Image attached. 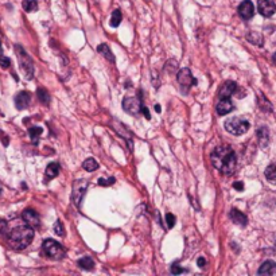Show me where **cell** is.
<instances>
[{
  "label": "cell",
  "mask_w": 276,
  "mask_h": 276,
  "mask_svg": "<svg viewBox=\"0 0 276 276\" xmlns=\"http://www.w3.org/2000/svg\"><path fill=\"white\" fill-rule=\"evenodd\" d=\"M211 163L224 175H232L236 170V154L229 146H220L211 152Z\"/></svg>",
  "instance_id": "6da1fadb"
},
{
  "label": "cell",
  "mask_w": 276,
  "mask_h": 276,
  "mask_svg": "<svg viewBox=\"0 0 276 276\" xmlns=\"http://www.w3.org/2000/svg\"><path fill=\"white\" fill-rule=\"evenodd\" d=\"M34 238V228L30 225H21L9 233V244L11 248L22 250L30 245Z\"/></svg>",
  "instance_id": "7a4b0ae2"
},
{
  "label": "cell",
  "mask_w": 276,
  "mask_h": 276,
  "mask_svg": "<svg viewBox=\"0 0 276 276\" xmlns=\"http://www.w3.org/2000/svg\"><path fill=\"white\" fill-rule=\"evenodd\" d=\"M225 130L232 135H244L249 130V121L240 117H230L225 121Z\"/></svg>",
  "instance_id": "3957f363"
},
{
  "label": "cell",
  "mask_w": 276,
  "mask_h": 276,
  "mask_svg": "<svg viewBox=\"0 0 276 276\" xmlns=\"http://www.w3.org/2000/svg\"><path fill=\"white\" fill-rule=\"evenodd\" d=\"M42 249L45 253L48 254V257L53 260H61L65 257V249L61 246L60 242H57L56 240H52V238L45 240L42 244Z\"/></svg>",
  "instance_id": "277c9868"
},
{
  "label": "cell",
  "mask_w": 276,
  "mask_h": 276,
  "mask_svg": "<svg viewBox=\"0 0 276 276\" xmlns=\"http://www.w3.org/2000/svg\"><path fill=\"white\" fill-rule=\"evenodd\" d=\"M15 49H17L18 58H19V64H21L23 73H25L26 78H33L34 77V65H33V61H31L30 56L18 45L15 46Z\"/></svg>",
  "instance_id": "5b68a950"
},
{
  "label": "cell",
  "mask_w": 276,
  "mask_h": 276,
  "mask_svg": "<svg viewBox=\"0 0 276 276\" xmlns=\"http://www.w3.org/2000/svg\"><path fill=\"white\" fill-rule=\"evenodd\" d=\"M88 187V181L87 179H77V181L73 183V191H72V199L76 206H80L84 195H85V191H87Z\"/></svg>",
  "instance_id": "8992f818"
},
{
  "label": "cell",
  "mask_w": 276,
  "mask_h": 276,
  "mask_svg": "<svg viewBox=\"0 0 276 276\" xmlns=\"http://www.w3.org/2000/svg\"><path fill=\"white\" fill-rule=\"evenodd\" d=\"M142 101L135 97H125L123 100V109L132 116H138L142 112Z\"/></svg>",
  "instance_id": "52a82bcc"
},
{
  "label": "cell",
  "mask_w": 276,
  "mask_h": 276,
  "mask_svg": "<svg viewBox=\"0 0 276 276\" xmlns=\"http://www.w3.org/2000/svg\"><path fill=\"white\" fill-rule=\"evenodd\" d=\"M178 82L179 85L185 92L189 91V88H191V85H197V80L193 77V74L189 69H182L179 70L178 73Z\"/></svg>",
  "instance_id": "ba28073f"
},
{
  "label": "cell",
  "mask_w": 276,
  "mask_h": 276,
  "mask_svg": "<svg viewBox=\"0 0 276 276\" xmlns=\"http://www.w3.org/2000/svg\"><path fill=\"white\" fill-rule=\"evenodd\" d=\"M259 13L265 18L272 17L276 13V5L273 0H257Z\"/></svg>",
  "instance_id": "9c48e42d"
},
{
  "label": "cell",
  "mask_w": 276,
  "mask_h": 276,
  "mask_svg": "<svg viewBox=\"0 0 276 276\" xmlns=\"http://www.w3.org/2000/svg\"><path fill=\"white\" fill-rule=\"evenodd\" d=\"M23 220L25 222H27V225H30L33 228H39V225H41V218H39V214L34 209H26V210L23 211Z\"/></svg>",
  "instance_id": "30bf717a"
},
{
  "label": "cell",
  "mask_w": 276,
  "mask_h": 276,
  "mask_svg": "<svg viewBox=\"0 0 276 276\" xmlns=\"http://www.w3.org/2000/svg\"><path fill=\"white\" fill-rule=\"evenodd\" d=\"M238 14L242 19L245 21H249L250 18H253L254 15V7L253 3L250 0H244L241 5L238 6Z\"/></svg>",
  "instance_id": "8fae6325"
},
{
  "label": "cell",
  "mask_w": 276,
  "mask_h": 276,
  "mask_svg": "<svg viewBox=\"0 0 276 276\" xmlns=\"http://www.w3.org/2000/svg\"><path fill=\"white\" fill-rule=\"evenodd\" d=\"M31 96L29 92H19L17 96H15V107H17L19 111L22 109H26L29 105H30Z\"/></svg>",
  "instance_id": "7c38bea8"
},
{
  "label": "cell",
  "mask_w": 276,
  "mask_h": 276,
  "mask_svg": "<svg viewBox=\"0 0 276 276\" xmlns=\"http://www.w3.org/2000/svg\"><path fill=\"white\" fill-rule=\"evenodd\" d=\"M237 91V85H236V82L233 81H228L225 82L222 88L220 89V99H230V96L234 95Z\"/></svg>",
  "instance_id": "4fadbf2b"
},
{
  "label": "cell",
  "mask_w": 276,
  "mask_h": 276,
  "mask_svg": "<svg viewBox=\"0 0 276 276\" xmlns=\"http://www.w3.org/2000/svg\"><path fill=\"white\" fill-rule=\"evenodd\" d=\"M229 217H230V220H232L234 224L241 225V226H245L246 222H248V218H246L245 214L241 213L240 210H237V209H232L230 213H229Z\"/></svg>",
  "instance_id": "5bb4252c"
},
{
  "label": "cell",
  "mask_w": 276,
  "mask_h": 276,
  "mask_svg": "<svg viewBox=\"0 0 276 276\" xmlns=\"http://www.w3.org/2000/svg\"><path fill=\"white\" fill-rule=\"evenodd\" d=\"M233 103L230 101V99H221L220 103L217 104V113L218 115H226V113L232 112L233 111Z\"/></svg>",
  "instance_id": "9a60e30c"
},
{
  "label": "cell",
  "mask_w": 276,
  "mask_h": 276,
  "mask_svg": "<svg viewBox=\"0 0 276 276\" xmlns=\"http://www.w3.org/2000/svg\"><path fill=\"white\" fill-rule=\"evenodd\" d=\"M259 275H275L276 273V263L272 260H267L261 264V267L257 271Z\"/></svg>",
  "instance_id": "2e32d148"
},
{
  "label": "cell",
  "mask_w": 276,
  "mask_h": 276,
  "mask_svg": "<svg viewBox=\"0 0 276 276\" xmlns=\"http://www.w3.org/2000/svg\"><path fill=\"white\" fill-rule=\"evenodd\" d=\"M97 52L100 53V54H103L105 58L108 61H111V62H115V56L112 54V52L109 50L108 48V45H105V44H101L99 45V48H97Z\"/></svg>",
  "instance_id": "e0dca14e"
},
{
  "label": "cell",
  "mask_w": 276,
  "mask_h": 276,
  "mask_svg": "<svg viewBox=\"0 0 276 276\" xmlns=\"http://www.w3.org/2000/svg\"><path fill=\"white\" fill-rule=\"evenodd\" d=\"M58 174H60V164L56 163V162L49 164L48 168H46V177L49 179H52V178H56Z\"/></svg>",
  "instance_id": "ac0fdd59"
},
{
  "label": "cell",
  "mask_w": 276,
  "mask_h": 276,
  "mask_svg": "<svg viewBox=\"0 0 276 276\" xmlns=\"http://www.w3.org/2000/svg\"><path fill=\"white\" fill-rule=\"evenodd\" d=\"M78 265L82 268V269H87V271H91L95 267V261L92 260V257L89 256H85V257H82V259L78 260Z\"/></svg>",
  "instance_id": "d6986e66"
},
{
  "label": "cell",
  "mask_w": 276,
  "mask_h": 276,
  "mask_svg": "<svg viewBox=\"0 0 276 276\" xmlns=\"http://www.w3.org/2000/svg\"><path fill=\"white\" fill-rule=\"evenodd\" d=\"M265 178H267L269 183L276 185V164L268 166L267 170H265Z\"/></svg>",
  "instance_id": "ffe728a7"
},
{
  "label": "cell",
  "mask_w": 276,
  "mask_h": 276,
  "mask_svg": "<svg viewBox=\"0 0 276 276\" xmlns=\"http://www.w3.org/2000/svg\"><path fill=\"white\" fill-rule=\"evenodd\" d=\"M22 7L26 13H34L38 10V3L37 0H25L22 3Z\"/></svg>",
  "instance_id": "44dd1931"
},
{
  "label": "cell",
  "mask_w": 276,
  "mask_h": 276,
  "mask_svg": "<svg viewBox=\"0 0 276 276\" xmlns=\"http://www.w3.org/2000/svg\"><path fill=\"white\" fill-rule=\"evenodd\" d=\"M37 95H38L39 101L44 104V105H49V104H50V95H49L46 89L39 88L38 91H37Z\"/></svg>",
  "instance_id": "7402d4cb"
},
{
  "label": "cell",
  "mask_w": 276,
  "mask_h": 276,
  "mask_svg": "<svg viewBox=\"0 0 276 276\" xmlns=\"http://www.w3.org/2000/svg\"><path fill=\"white\" fill-rule=\"evenodd\" d=\"M82 167L85 168L88 173H92V171H96V170L99 168V163H97L93 158H88V159L84 162V164H82Z\"/></svg>",
  "instance_id": "603a6c76"
},
{
  "label": "cell",
  "mask_w": 276,
  "mask_h": 276,
  "mask_svg": "<svg viewBox=\"0 0 276 276\" xmlns=\"http://www.w3.org/2000/svg\"><path fill=\"white\" fill-rule=\"evenodd\" d=\"M121 19H123V15H121L120 10H115L112 14V18H111V22L109 25L112 27H117L121 23Z\"/></svg>",
  "instance_id": "cb8c5ba5"
},
{
  "label": "cell",
  "mask_w": 276,
  "mask_h": 276,
  "mask_svg": "<svg viewBox=\"0 0 276 276\" xmlns=\"http://www.w3.org/2000/svg\"><path fill=\"white\" fill-rule=\"evenodd\" d=\"M29 135H30L33 143L37 144V143H38L39 136L42 135V128H39V127H31L30 130H29Z\"/></svg>",
  "instance_id": "d4e9b609"
},
{
  "label": "cell",
  "mask_w": 276,
  "mask_h": 276,
  "mask_svg": "<svg viewBox=\"0 0 276 276\" xmlns=\"http://www.w3.org/2000/svg\"><path fill=\"white\" fill-rule=\"evenodd\" d=\"M257 135H259V142L261 144V147H265L268 143V131L267 128H260L257 131Z\"/></svg>",
  "instance_id": "484cf974"
},
{
  "label": "cell",
  "mask_w": 276,
  "mask_h": 276,
  "mask_svg": "<svg viewBox=\"0 0 276 276\" xmlns=\"http://www.w3.org/2000/svg\"><path fill=\"white\" fill-rule=\"evenodd\" d=\"M54 233L57 236H65V228L60 220L56 221V224H54Z\"/></svg>",
  "instance_id": "4316f807"
},
{
  "label": "cell",
  "mask_w": 276,
  "mask_h": 276,
  "mask_svg": "<svg viewBox=\"0 0 276 276\" xmlns=\"http://www.w3.org/2000/svg\"><path fill=\"white\" fill-rule=\"evenodd\" d=\"M248 41L249 42H252V44H256V45H263V38L260 37L259 34H254V33H252V34L248 35Z\"/></svg>",
  "instance_id": "83f0119b"
},
{
  "label": "cell",
  "mask_w": 276,
  "mask_h": 276,
  "mask_svg": "<svg viewBox=\"0 0 276 276\" xmlns=\"http://www.w3.org/2000/svg\"><path fill=\"white\" fill-rule=\"evenodd\" d=\"M175 216L174 214H171V213H167L166 214V222H167V226L170 229L174 228V225H175Z\"/></svg>",
  "instance_id": "f1b7e54d"
},
{
  "label": "cell",
  "mask_w": 276,
  "mask_h": 276,
  "mask_svg": "<svg viewBox=\"0 0 276 276\" xmlns=\"http://www.w3.org/2000/svg\"><path fill=\"white\" fill-rule=\"evenodd\" d=\"M115 181H116V179H115V178H100L99 179V183L101 186H111V185H113V183H115Z\"/></svg>",
  "instance_id": "f546056e"
},
{
  "label": "cell",
  "mask_w": 276,
  "mask_h": 276,
  "mask_svg": "<svg viewBox=\"0 0 276 276\" xmlns=\"http://www.w3.org/2000/svg\"><path fill=\"white\" fill-rule=\"evenodd\" d=\"M10 65H11V61H10L9 57L0 56V66H2L3 69H7V68H10Z\"/></svg>",
  "instance_id": "4dcf8cb0"
},
{
  "label": "cell",
  "mask_w": 276,
  "mask_h": 276,
  "mask_svg": "<svg viewBox=\"0 0 276 276\" xmlns=\"http://www.w3.org/2000/svg\"><path fill=\"white\" fill-rule=\"evenodd\" d=\"M182 272H185V269H183L178 263H174L173 267H171V273H173V275H179Z\"/></svg>",
  "instance_id": "1f68e13d"
},
{
  "label": "cell",
  "mask_w": 276,
  "mask_h": 276,
  "mask_svg": "<svg viewBox=\"0 0 276 276\" xmlns=\"http://www.w3.org/2000/svg\"><path fill=\"white\" fill-rule=\"evenodd\" d=\"M9 232V225L5 220H0V236H5Z\"/></svg>",
  "instance_id": "d6a6232c"
},
{
  "label": "cell",
  "mask_w": 276,
  "mask_h": 276,
  "mask_svg": "<svg viewBox=\"0 0 276 276\" xmlns=\"http://www.w3.org/2000/svg\"><path fill=\"white\" fill-rule=\"evenodd\" d=\"M142 112H143V115H144V117H146L147 120H150V119H151L150 111H148V108H147V107H144V105L142 107Z\"/></svg>",
  "instance_id": "836d02e7"
},
{
  "label": "cell",
  "mask_w": 276,
  "mask_h": 276,
  "mask_svg": "<svg viewBox=\"0 0 276 276\" xmlns=\"http://www.w3.org/2000/svg\"><path fill=\"white\" fill-rule=\"evenodd\" d=\"M233 187L236 190H238V191H241V190L244 189V185H242V182H234V183H233Z\"/></svg>",
  "instance_id": "e575fe53"
},
{
  "label": "cell",
  "mask_w": 276,
  "mask_h": 276,
  "mask_svg": "<svg viewBox=\"0 0 276 276\" xmlns=\"http://www.w3.org/2000/svg\"><path fill=\"white\" fill-rule=\"evenodd\" d=\"M197 264H198V267H205V264H206V260L203 259V257H198V260H197Z\"/></svg>",
  "instance_id": "d590c367"
},
{
  "label": "cell",
  "mask_w": 276,
  "mask_h": 276,
  "mask_svg": "<svg viewBox=\"0 0 276 276\" xmlns=\"http://www.w3.org/2000/svg\"><path fill=\"white\" fill-rule=\"evenodd\" d=\"M155 111H156V112H160V111H162L160 105H155Z\"/></svg>",
  "instance_id": "8d00e7d4"
},
{
  "label": "cell",
  "mask_w": 276,
  "mask_h": 276,
  "mask_svg": "<svg viewBox=\"0 0 276 276\" xmlns=\"http://www.w3.org/2000/svg\"><path fill=\"white\" fill-rule=\"evenodd\" d=\"M273 61H275V62H276V53H275V54H273Z\"/></svg>",
  "instance_id": "74e56055"
},
{
  "label": "cell",
  "mask_w": 276,
  "mask_h": 276,
  "mask_svg": "<svg viewBox=\"0 0 276 276\" xmlns=\"http://www.w3.org/2000/svg\"><path fill=\"white\" fill-rule=\"evenodd\" d=\"M0 48H2V39H0Z\"/></svg>",
  "instance_id": "f35d334b"
}]
</instances>
